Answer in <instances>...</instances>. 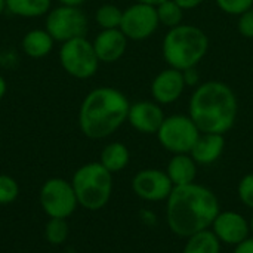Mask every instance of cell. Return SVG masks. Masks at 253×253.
Segmentation results:
<instances>
[{"mask_svg": "<svg viewBox=\"0 0 253 253\" xmlns=\"http://www.w3.org/2000/svg\"><path fill=\"white\" fill-rule=\"evenodd\" d=\"M44 28L55 42L64 43L71 39L86 37L89 19L80 7L59 4L47 12Z\"/></svg>", "mask_w": 253, "mask_h": 253, "instance_id": "cell-8", "label": "cell"}, {"mask_svg": "<svg viewBox=\"0 0 253 253\" xmlns=\"http://www.w3.org/2000/svg\"><path fill=\"white\" fill-rule=\"evenodd\" d=\"M6 92H7V83H6L4 77L0 74V99H3V98H4Z\"/></svg>", "mask_w": 253, "mask_h": 253, "instance_id": "cell-33", "label": "cell"}, {"mask_svg": "<svg viewBox=\"0 0 253 253\" xmlns=\"http://www.w3.org/2000/svg\"><path fill=\"white\" fill-rule=\"evenodd\" d=\"M132 190L144 202L157 203L166 202L173 190V184L169 179L166 170L160 169H142L132 178Z\"/></svg>", "mask_w": 253, "mask_h": 253, "instance_id": "cell-11", "label": "cell"}, {"mask_svg": "<svg viewBox=\"0 0 253 253\" xmlns=\"http://www.w3.org/2000/svg\"><path fill=\"white\" fill-rule=\"evenodd\" d=\"M212 233L222 245L237 246L248 237H251L249 219L234 211H221L211 227Z\"/></svg>", "mask_w": 253, "mask_h": 253, "instance_id": "cell-12", "label": "cell"}, {"mask_svg": "<svg viewBox=\"0 0 253 253\" xmlns=\"http://www.w3.org/2000/svg\"><path fill=\"white\" fill-rule=\"evenodd\" d=\"M249 227H251V234H252V237H253V211H252V216H251V219H249Z\"/></svg>", "mask_w": 253, "mask_h": 253, "instance_id": "cell-36", "label": "cell"}, {"mask_svg": "<svg viewBox=\"0 0 253 253\" xmlns=\"http://www.w3.org/2000/svg\"><path fill=\"white\" fill-rule=\"evenodd\" d=\"M219 212L221 206L216 194L196 182L173 187L166 200L168 227L175 236L182 239L209 230Z\"/></svg>", "mask_w": 253, "mask_h": 253, "instance_id": "cell-1", "label": "cell"}, {"mask_svg": "<svg viewBox=\"0 0 253 253\" xmlns=\"http://www.w3.org/2000/svg\"><path fill=\"white\" fill-rule=\"evenodd\" d=\"M237 31L245 39H253V7L237 16Z\"/></svg>", "mask_w": 253, "mask_h": 253, "instance_id": "cell-28", "label": "cell"}, {"mask_svg": "<svg viewBox=\"0 0 253 253\" xmlns=\"http://www.w3.org/2000/svg\"><path fill=\"white\" fill-rule=\"evenodd\" d=\"M123 10L119 6L113 3H104L95 12V22L98 27H101V30H114L120 28Z\"/></svg>", "mask_w": 253, "mask_h": 253, "instance_id": "cell-23", "label": "cell"}, {"mask_svg": "<svg viewBox=\"0 0 253 253\" xmlns=\"http://www.w3.org/2000/svg\"><path fill=\"white\" fill-rule=\"evenodd\" d=\"M185 82L182 71L168 67L162 70L151 82L150 92L153 96V101H156L160 105H170L175 104L185 90Z\"/></svg>", "mask_w": 253, "mask_h": 253, "instance_id": "cell-13", "label": "cell"}, {"mask_svg": "<svg viewBox=\"0 0 253 253\" xmlns=\"http://www.w3.org/2000/svg\"><path fill=\"white\" fill-rule=\"evenodd\" d=\"M239 200L249 209L253 211V172L245 175L237 185Z\"/></svg>", "mask_w": 253, "mask_h": 253, "instance_id": "cell-27", "label": "cell"}, {"mask_svg": "<svg viewBox=\"0 0 253 253\" xmlns=\"http://www.w3.org/2000/svg\"><path fill=\"white\" fill-rule=\"evenodd\" d=\"M138 3H145V4H150V6H159L160 3H163V1H166V0H136Z\"/></svg>", "mask_w": 253, "mask_h": 253, "instance_id": "cell-34", "label": "cell"}, {"mask_svg": "<svg viewBox=\"0 0 253 253\" xmlns=\"http://www.w3.org/2000/svg\"><path fill=\"white\" fill-rule=\"evenodd\" d=\"M19 196L18 182L9 175H0V205L13 203Z\"/></svg>", "mask_w": 253, "mask_h": 253, "instance_id": "cell-25", "label": "cell"}, {"mask_svg": "<svg viewBox=\"0 0 253 253\" xmlns=\"http://www.w3.org/2000/svg\"><path fill=\"white\" fill-rule=\"evenodd\" d=\"M160 22L154 6L135 1L123 10L120 30L132 42L150 39L159 28Z\"/></svg>", "mask_w": 253, "mask_h": 253, "instance_id": "cell-10", "label": "cell"}, {"mask_svg": "<svg viewBox=\"0 0 253 253\" xmlns=\"http://www.w3.org/2000/svg\"><path fill=\"white\" fill-rule=\"evenodd\" d=\"M68 234H70V228L65 219L50 218L44 227V237L53 246H59L65 243L68 239Z\"/></svg>", "mask_w": 253, "mask_h": 253, "instance_id": "cell-24", "label": "cell"}, {"mask_svg": "<svg viewBox=\"0 0 253 253\" xmlns=\"http://www.w3.org/2000/svg\"><path fill=\"white\" fill-rule=\"evenodd\" d=\"M182 76H184V82H185V86L187 87H197L202 83L200 73L197 71V67L184 70L182 71Z\"/></svg>", "mask_w": 253, "mask_h": 253, "instance_id": "cell-29", "label": "cell"}, {"mask_svg": "<svg viewBox=\"0 0 253 253\" xmlns=\"http://www.w3.org/2000/svg\"><path fill=\"white\" fill-rule=\"evenodd\" d=\"M165 119V111L156 101H136L129 107L127 123L139 133L156 135Z\"/></svg>", "mask_w": 253, "mask_h": 253, "instance_id": "cell-14", "label": "cell"}, {"mask_svg": "<svg viewBox=\"0 0 253 253\" xmlns=\"http://www.w3.org/2000/svg\"><path fill=\"white\" fill-rule=\"evenodd\" d=\"M209 50L208 34L196 25L181 24L169 28L162 42V55L168 67L179 71L197 67Z\"/></svg>", "mask_w": 253, "mask_h": 253, "instance_id": "cell-4", "label": "cell"}, {"mask_svg": "<svg viewBox=\"0 0 253 253\" xmlns=\"http://www.w3.org/2000/svg\"><path fill=\"white\" fill-rule=\"evenodd\" d=\"M55 40L46 31V28H34L24 34L21 40L22 52L33 59H42L47 56L53 49Z\"/></svg>", "mask_w": 253, "mask_h": 253, "instance_id": "cell-18", "label": "cell"}, {"mask_svg": "<svg viewBox=\"0 0 253 253\" xmlns=\"http://www.w3.org/2000/svg\"><path fill=\"white\" fill-rule=\"evenodd\" d=\"M130 162L129 148L123 142H110L107 144L99 156V163L111 173L122 172L127 168Z\"/></svg>", "mask_w": 253, "mask_h": 253, "instance_id": "cell-19", "label": "cell"}, {"mask_svg": "<svg viewBox=\"0 0 253 253\" xmlns=\"http://www.w3.org/2000/svg\"><path fill=\"white\" fill-rule=\"evenodd\" d=\"M77 202L86 211H101L107 206L113 193V173L99 162L80 166L71 179Z\"/></svg>", "mask_w": 253, "mask_h": 253, "instance_id": "cell-5", "label": "cell"}, {"mask_svg": "<svg viewBox=\"0 0 253 253\" xmlns=\"http://www.w3.org/2000/svg\"><path fill=\"white\" fill-rule=\"evenodd\" d=\"M157 18L160 25L169 28H175L181 24H184V9L175 1V0H166L156 6Z\"/></svg>", "mask_w": 253, "mask_h": 253, "instance_id": "cell-22", "label": "cell"}, {"mask_svg": "<svg viewBox=\"0 0 253 253\" xmlns=\"http://www.w3.org/2000/svg\"><path fill=\"white\" fill-rule=\"evenodd\" d=\"M221 246L222 243L209 228L188 237L182 253H221Z\"/></svg>", "mask_w": 253, "mask_h": 253, "instance_id": "cell-21", "label": "cell"}, {"mask_svg": "<svg viewBox=\"0 0 253 253\" xmlns=\"http://www.w3.org/2000/svg\"><path fill=\"white\" fill-rule=\"evenodd\" d=\"M200 130L188 114L166 116L157 135L160 145L172 154H190Z\"/></svg>", "mask_w": 253, "mask_h": 253, "instance_id": "cell-7", "label": "cell"}, {"mask_svg": "<svg viewBox=\"0 0 253 253\" xmlns=\"http://www.w3.org/2000/svg\"><path fill=\"white\" fill-rule=\"evenodd\" d=\"M86 0H59L61 4L64 6H74V7H80Z\"/></svg>", "mask_w": 253, "mask_h": 253, "instance_id": "cell-32", "label": "cell"}, {"mask_svg": "<svg viewBox=\"0 0 253 253\" xmlns=\"http://www.w3.org/2000/svg\"><path fill=\"white\" fill-rule=\"evenodd\" d=\"M6 9L15 16L40 18L52 9V0H6Z\"/></svg>", "mask_w": 253, "mask_h": 253, "instance_id": "cell-20", "label": "cell"}, {"mask_svg": "<svg viewBox=\"0 0 253 253\" xmlns=\"http://www.w3.org/2000/svg\"><path fill=\"white\" fill-rule=\"evenodd\" d=\"M129 39L123 34L120 28L114 30H101L93 39V49L99 62L114 64L123 58L127 49Z\"/></svg>", "mask_w": 253, "mask_h": 253, "instance_id": "cell-15", "label": "cell"}, {"mask_svg": "<svg viewBox=\"0 0 253 253\" xmlns=\"http://www.w3.org/2000/svg\"><path fill=\"white\" fill-rule=\"evenodd\" d=\"M40 206L49 218L67 219L70 218L77 206V197L71 182L64 178H50L40 188Z\"/></svg>", "mask_w": 253, "mask_h": 253, "instance_id": "cell-9", "label": "cell"}, {"mask_svg": "<svg viewBox=\"0 0 253 253\" xmlns=\"http://www.w3.org/2000/svg\"><path fill=\"white\" fill-rule=\"evenodd\" d=\"M59 62L62 70L77 80L93 77L101 64L93 49V43L86 37H77L61 43Z\"/></svg>", "mask_w": 253, "mask_h": 253, "instance_id": "cell-6", "label": "cell"}, {"mask_svg": "<svg viewBox=\"0 0 253 253\" xmlns=\"http://www.w3.org/2000/svg\"><path fill=\"white\" fill-rule=\"evenodd\" d=\"M4 10H7L6 9V0H0V16L3 15Z\"/></svg>", "mask_w": 253, "mask_h": 253, "instance_id": "cell-35", "label": "cell"}, {"mask_svg": "<svg viewBox=\"0 0 253 253\" xmlns=\"http://www.w3.org/2000/svg\"><path fill=\"white\" fill-rule=\"evenodd\" d=\"M233 253H253V237H248L246 240H243L242 243H239L237 246H234Z\"/></svg>", "mask_w": 253, "mask_h": 253, "instance_id": "cell-30", "label": "cell"}, {"mask_svg": "<svg viewBox=\"0 0 253 253\" xmlns=\"http://www.w3.org/2000/svg\"><path fill=\"white\" fill-rule=\"evenodd\" d=\"M216 6L227 15L240 16L253 7V0H215Z\"/></svg>", "mask_w": 253, "mask_h": 253, "instance_id": "cell-26", "label": "cell"}, {"mask_svg": "<svg viewBox=\"0 0 253 253\" xmlns=\"http://www.w3.org/2000/svg\"><path fill=\"white\" fill-rule=\"evenodd\" d=\"M225 150V136L219 133H200L190 156L200 166L213 165L221 159Z\"/></svg>", "mask_w": 253, "mask_h": 253, "instance_id": "cell-16", "label": "cell"}, {"mask_svg": "<svg viewBox=\"0 0 253 253\" xmlns=\"http://www.w3.org/2000/svg\"><path fill=\"white\" fill-rule=\"evenodd\" d=\"M197 163L190 154H173L166 166V173L173 187L188 185L196 182Z\"/></svg>", "mask_w": 253, "mask_h": 253, "instance_id": "cell-17", "label": "cell"}, {"mask_svg": "<svg viewBox=\"0 0 253 253\" xmlns=\"http://www.w3.org/2000/svg\"><path fill=\"white\" fill-rule=\"evenodd\" d=\"M188 116L202 133L230 132L239 116L236 92L221 80H209L194 87L188 101Z\"/></svg>", "mask_w": 253, "mask_h": 253, "instance_id": "cell-2", "label": "cell"}, {"mask_svg": "<svg viewBox=\"0 0 253 253\" xmlns=\"http://www.w3.org/2000/svg\"><path fill=\"white\" fill-rule=\"evenodd\" d=\"M184 10H190V9H196L199 7L205 0H175Z\"/></svg>", "mask_w": 253, "mask_h": 253, "instance_id": "cell-31", "label": "cell"}, {"mask_svg": "<svg viewBox=\"0 0 253 253\" xmlns=\"http://www.w3.org/2000/svg\"><path fill=\"white\" fill-rule=\"evenodd\" d=\"M130 102L111 86L92 89L80 104L79 126L89 139H104L117 132L126 122Z\"/></svg>", "mask_w": 253, "mask_h": 253, "instance_id": "cell-3", "label": "cell"}]
</instances>
